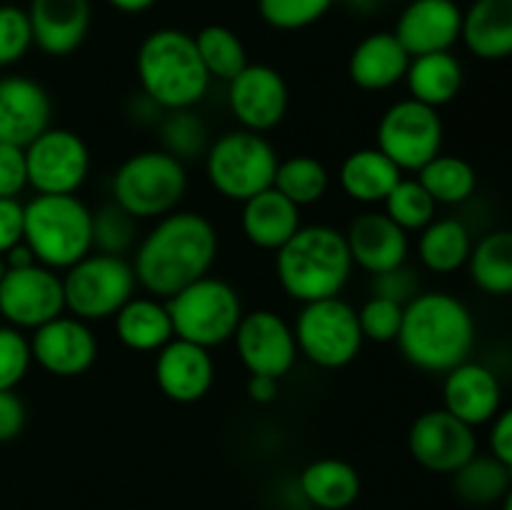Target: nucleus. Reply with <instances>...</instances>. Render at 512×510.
<instances>
[{
	"label": "nucleus",
	"instance_id": "nucleus-13",
	"mask_svg": "<svg viewBox=\"0 0 512 510\" xmlns=\"http://www.w3.org/2000/svg\"><path fill=\"white\" fill-rule=\"evenodd\" d=\"M65 313L63 278L58 270L35 263L8 268L0 280V315L18 330H35Z\"/></svg>",
	"mask_w": 512,
	"mask_h": 510
},
{
	"label": "nucleus",
	"instance_id": "nucleus-29",
	"mask_svg": "<svg viewBox=\"0 0 512 510\" xmlns=\"http://www.w3.org/2000/svg\"><path fill=\"white\" fill-rule=\"evenodd\" d=\"M463 65L450 50L443 53H428L410 58L408 73L403 83L408 85L410 98L430 108H443L453 103L463 88Z\"/></svg>",
	"mask_w": 512,
	"mask_h": 510
},
{
	"label": "nucleus",
	"instance_id": "nucleus-47",
	"mask_svg": "<svg viewBox=\"0 0 512 510\" xmlns=\"http://www.w3.org/2000/svg\"><path fill=\"white\" fill-rule=\"evenodd\" d=\"M28 410L15 390H0V443L18 438L25 428Z\"/></svg>",
	"mask_w": 512,
	"mask_h": 510
},
{
	"label": "nucleus",
	"instance_id": "nucleus-36",
	"mask_svg": "<svg viewBox=\"0 0 512 510\" xmlns=\"http://www.w3.org/2000/svg\"><path fill=\"white\" fill-rule=\"evenodd\" d=\"M193 38L210 80L215 78L230 83L248 65L243 40L235 30L225 28V25H205Z\"/></svg>",
	"mask_w": 512,
	"mask_h": 510
},
{
	"label": "nucleus",
	"instance_id": "nucleus-42",
	"mask_svg": "<svg viewBox=\"0 0 512 510\" xmlns=\"http://www.w3.org/2000/svg\"><path fill=\"white\" fill-rule=\"evenodd\" d=\"M33 353L30 338L13 325H0V390H15L28 375Z\"/></svg>",
	"mask_w": 512,
	"mask_h": 510
},
{
	"label": "nucleus",
	"instance_id": "nucleus-38",
	"mask_svg": "<svg viewBox=\"0 0 512 510\" xmlns=\"http://www.w3.org/2000/svg\"><path fill=\"white\" fill-rule=\"evenodd\" d=\"M160 143L165 153L185 163L208 153V125L193 108L165 110V118L160 120Z\"/></svg>",
	"mask_w": 512,
	"mask_h": 510
},
{
	"label": "nucleus",
	"instance_id": "nucleus-1",
	"mask_svg": "<svg viewBox=\"0 0 512 510\" xmlns=\"http://www.w3.org/2000/svg\"><path fill=\"white\" fill-rule=\"evenodd\" d=\"M218 258V230L195 210H173L155 220L133 255L135 280L148 295L173 298L195 280L210 275Z\"/></svg>",
	"mask_w": 512,
	"mask_h": 510
},
{
	"label": "nucleus",
	"instance_id": "nucleus-15",
	"mask_svg": "<svg viewBox=\"0 0 512 510\" xmlns=\"http://www.w3.org/2000/svg\"><path fill=\"white\" fill-rule=\"evenodd\" d=\"M233 340L240 363L250 375H268L280 380L298 360L293 325L275 310L258 308L243 313Z\"/></svg>",
	"mask_w": 512,
	"mask_h": 510
},
{
	"label": "nucleus",
	"instance_id": "nucleus-46",
	"mask_svg": "<svg viewBox=\"0 0 512 510\" xmlns=\"http://www.w3.org/2000/svg\"><path fill=\"white\" fill-rule=\"evenodd\" d=\"M25 205L18 198H0V255L23 243Z\"/></svg>",
	"mask_w": 512,
	"mask_h": 510
},
{
	"label": "nucleus",
	"instance_id": "nucleus-4",
	"mask_svg": "<svg viewBox=\"0 0 512 510\" xmlns=\"http://www.w3.org/2000/svg\"><path fill=\"white\" fill-rule=\"evenodd\" d=\"M140 90L160 110L195 108L210 88L195 38L178 28L153 30L135 53Z\"/></svg>",
	"mask_w": 512,
	"mask_h": 510
},
{
	"label": "nucleus",
	"instance_id": "nucleus-2",
	"mask_svg": "<svg viewBox=\"0 0 512 510\" xmlns=\"http://www.w3.org/2000/svg\"><path fill=\"white\" fill-rule=\"evenodd\" d=\"M400 355L423 373H448L470 360L475 320L468 305L443 290L418 293L403 310L398 333Z\"/></svg>",
	"mask_w": 512,
	"mask_h": 510
},
{
	"label": "nucleus",
	"instance_id": "nucleus-50",
	"mask_svg": "<svg viewBox=\"0 0 512 510\" xmlns=\"http://www.w3.org/2000/svg\"><path fill=\"white\" fill-rule=\"evenodd\" d=\"M3 260H5V268H28V265L38 263V260H35V255H33V250L25 245V240H23V243L13 245V248H10L8 253L3 255Z\"/></svg>",
	"mask_w": 512,
	"mask_h": 510
},
{
	"label": "nucleus",
	"instance_id": "nucleus-14",
	"mask_svg": "<svg viewBox=\"0 0 512 510\" xmlns=\"http://www.w3.org/2000/svg\"><path fill=\"white\" fill-rule=\"evenodd\" d=\"M408 450L420 468L453 475L478 453V435L445 408H433L420 413L410 425Z\"/></svg>",
	"mask_w": 512,
	"mask_h": 510
},
{
	"label": "nucleus",
	"instance_id": "nucleus-27",
	"mask_svg": "<svg viewBox=\"0 0 512 510\" xmlns=\"http://www.w3.org/2000/svg\"><path fill=\"white\" fill-rule=\"evenodd\" d=\"M460 40L480 60L512 55V0H475L463 13Z\"/></svg>",
	"mask_w": 512,
	"mask_h": 510
},
{
	"label": "nucleus",
	"instance_id": "nucleus-31",
	"mask_svg": "<svg viewBox=\"0 0 512 510\" xmlns=\"http://www.w3.org/2000/svg\"><path fill=\"white\" fill-rule=\"evenodd\" d=\"M473 238L463 220L435 218L418 235V258L430 273L448 275L468 265Z\"/></svg>",
	"mask_w": 512,
	"mask_h": 510
},
{
	"label": "nucleus",
	"instance_id": "nucleus-23",
	"mask_svg": "<svg viewBox=\"0 0 512 510\" xmlns=\"http://www.w3.org/2000/svg\"><path fill=\"white\" fill-rule=\"evenodd\" d=\"M33 45L50 58H65L83 45L90 30V0H30Z\"/></svg>",
	"mask_w": 512,
	"mask_h": 510
},
{
	"label": "nucleus",
	"instance_id": "nucleus-19",
	"mask_svg": "<svg viewBox=\"0 0 512 510\" xmlns=\"http://www.w3.org/2000/svg\"><path fill=\"white\" fill-rule=\"evenodd\" d=\"M53 100L28 75H0V143L28 148L50 128Z\"/></svg>",
	"mask_w": 512,
	"mask_h": 510
},
{
	"label": "nucleus",
	"instance_id": "nucleus-37",
	"mask_svg": "<svg viewBox=\"0 0 512 510\" xmlns=\"http://www.w3.org/2000/svg\"><path fill=\"white\" fill-rule=\"evenodd\" d=\"M435 210H438V203L430 198L423 183L418 178H405V175L383 200V213L405 233H420L423 228H428L435 220Z\"/></svg>",
	"mask_w": 512,
	"mask_h": 510
},
{
	"label": "nucleus",
	"instance_id": "nucleus-24",
	"mask_svg": "<svg viewBox=\"0 0 512 510\" xmlns=\"http://www.w3.org/2000/svg\"><path fill=\"white\" fill-rule=\"evenodd\" d=\"M410 53L400 45L395 33L378 30L360 40L348 58V78L368 93H380L403 83L408 73Z\"/></svg>",
	"mask_w": 512,
	"mask_h": 510
},
{
	"label": "nucleus",
	"instance_id": "nucleus-18",
	"mask_svg": "<svg viewBox=\"0 0 512 510\" xmlns=\"http://www.w3.org/2000/svg\"><path fill=\"white\" fill-rule=\"evenodd\" d=\"M155 385L168 400L190 405L210 393L215 380L213 355L203 345L173 338L155 355Z\"/></svg>",
	"mask_w": 512,
	"mask_h": 510
},
{
	"label": "nucleus",
	"instance_id": "nucleus-32",
	"mask_svg": "<svg viewBox=\"0 0 512 510\" xmlns=\"http://www.w3.org/2000/svg\"><path fill=\"white\" fill-rule=\"evenodd\" d=\"M473 283L488 295H512V230H493L473 245L468 258Z\"/></svg>",
	"mask_w": 512,
	"mask_h": 510
},
{
	"label": "nucleus",
	"instance_id": "nucleus-25",
	"mask_svg": "<svg viewBox=\"0 0 512 510\" xmlns=\"http://www.w3.org/2000/svg\"><path fill=\"white\" fill-rule=\"evenodd\" d=\"M300 208L290 203L283 193L275 188L263 190L243 203L240 213V228L245 240L260 250L278 253L290 238L300 230Z\"/></svg>",
	"mask_w": 512,
	"mask_h": 510
},
{
	"label": "nucleus",
	"instance_id": "nucleus-8",
	"mask_svg": "<svg viewBox=\"0 0 512 510\" xmlns=\"http://www.w3.org/2000/svg\"><path fill=\"white\" fill-rule=\"evenodd\" d=\"M165 303L173 320L175 338L190 340L208 350L233 340L245 313L238 290L215 275L195 280Z\"/></svg>",
	"mask_w": 512,
	"mask_h": 510
},
{
	"label": "nucleus",
	"instance_id": "nucleus-45",
	"mask_svg": "<svg viewBox=\"0 0 512 510\" xmlns=\"http://www.w3.org/2000/svg\"><path fill=\"white\" fill-rule=\"evenodd\" d=\"M28 188L25 148L0 143V198H18Z\"/></svg>",
	"mask_w": 512,
	"mask_h": 510
},
{
	"label": "nucleus",
	"instance_id": "nucleus-28",
	"mask_svg": "<svg viewBox=\"0 0 512 510\" xmlns=\"http://www.w3.org/2000/svg\"><path fill=\"white\" fill-rule=\"evenodd\" d=\"M403 173L398 165L380 153L378 148L353 150L348 158L340 163L338 183L340 190L348 195L353 203L378 205L390 195V190L400 183Z\"/></svg>",
	"mask_w": 512,
	"mask_h": 510
},
{
	"label": "nucleus",
	"instance_id": "nucleus-33",
	"mask_svg": "<svg viewBox=\"0 0 512 510\" xmlns=\"http://www.w3.org/2000/svg\"><path fill=\"white\" fill-rule=\"evenodd\" d=\"M512 488V473L493 453H475L453 473V493L468 505L500 503Z\"/></svg>",
	"mask_w": 512,
	"mask_h": 510
},
{
	"label": "nucleus",
	"instance_id": "nucleus-51",
	"mask_svg": "<svg viewBox=\"0 0 512 510\" xmlns=\"http://www.w3.org/2000/svg\"><path fill=\"white\" fill-rule=\"evenodd\" d=\"M105 3L113 5L115 10H120V13H145V10L153 8L158 0H105Z\"/></svg>",
	"mask_w": 512,
	"mask_h": 510
},
{
	"label": "nucleus",
	"instance_id": "nucleus-21",
	"mask_svg": "<svg viewBox=\"0 0 512 510\" xmlns=\"http://www.w3.org/2000/svg\"><path fill=\"white\" fill-rule=\"evenodd\" d=\"M345 243H348L353 265H358L368 275L408 263V233L395 225L383 210L380 213L365 210V213L355 215L345 230Z\"/></svg>",
	"mask_w": 512,
	"mask_h": 510
},
{
	"label": "nucleus",
	"instance_id": "nucleus-35",
	"mask_svg": "<svg viewBox=\"0 0 512 510\" xmlns=\"http://www.w3.org/2000/svg\"><path fill=\"white\" fill-rule=\"evenodd\" d=\"M273 188L298 208L320 203L330 188V173L313 155H293L278 163Z\"/></svg>",
	"mask_w": 512,
	"mask_h": 510
},
{
	"label": "nucleus",
	"instance_id": "nucleus-34",
	"mask_svg": "<svg viewBox=\"0 0 512 510\" xmlns=\"http://www.w3.org/2000/svg\"><path fill=\"white\" fill-rule=\"evenodd\" d=\"M415 178L423 183L430 198L438 205H460L475 193L478 175L475 168L460 155H435L428 165L418 170Z\"/></svg>",
	"mask_w": 512,
	"mask_h": 510
},
{
	"label": "nucleus",
	"instance_id": "nucleus-20",
	"mask_svg": "<svg viewBox=\"0 0 512 510\" xmlns=\"http://www.w3.org/2000/svg\"><path fill=\"white\" fill-rule=\"evenodd\" d=\"M463 10L455 0H410L395 23V38L410 58L443 53L460 40Z\"/></svg>",
	"mask_w": 512,
	"mask_h": 510
},
{
	"label": "nucleus",
	"instance_id": "nucleus-41",
	"mask_svg": "<svg viewBox=\"0 0 512 510\" xmlns=\"http://www.w3.org/2000/svg\"><path fill=\"white\" fill-rule=\"evenodd\" d=\"M403 310L405 305L393 303L388 298H378L370 295L363 305L358 308V323L363 340L370 343H395L403 325Z\"/></svg>",
	"mask_w": 512,
	"mask_h": 510
},
{
	"label": "nucleus",
	"instance_id": "nucleus-43",
	"mask_svg": "<svg viewBox=\"0 0 512 510\" xmlns=\"http://www.w3.org/2000/svg\"><path fill=\"white\" fill-rule=\"evenodd\" d=\"M33 48V28L28 10L18 5H0V68L18 63Z\"/></svg>",
	"mask_w": 512,
	"mask_h": 510
},
{
	"label": "nucleus",
	"instance_id": "nucleus-9",
	"mask_svg": "<svg viewBox=\"0 0 512 510\" xmlns=\"http://www.w3.org/2000/svg\"><path fill=\"white\" fill-rule=\"evenodd\" d=\"M133 263L123 255L88 253L63 275L65 310L85 323L108 320L135 295Z\"/></svg>",
	"mask_w": 512,
	"mask_h": 510
},
{
	"label": "nucleus",
	"instance_id": "nucleus-52",
	"mask_svg": "<svg viewBox=\"0 0 512 510\" xmlns=\"http://www.w3.org/2000/svg\"><path fill=\"white\" fill-rule=\"evenodd\" d=\"M503 510H512V488H510V493L503 498Z\"/></svg>",
	"mask_w": 512,
	"mask_h": 510
},
{
	"label": "nucleus",
	"instance_id": "nucleus-6",
	"mask_svg": "<svg viewBox=\"0 0 512 510\" xmlns=\"http://www.w3.org/2000/svg\"><path fill=\"white\" fill-rule=\"evenodd\" d=\"M188 190L185 163L158 150H140L125 158L110 180L113 203L135 220H158L178 210Z\"/></svg>",
	"mask_w": 512,
	"mask_h": 510
},
{
	"label": "nucleus",
	"instance_id": "nucleus-40",
	"mask_svg": "<svg viewBox=\"0 0 512 510\" xmlns=\"http://www.w3.org/2000/svg\"><path fill=\"white\" fill-rule=\"evenodd\" d=\"M335 0H258V13L275 30H303L318 23Z\"/></svg>",
	"mask_w": 512,
	"mask_h": 510
},
{
	"label": "nucleus",
	"instance_id": "nucleus-12",
	"mask_svg": "<svg viewBox=\"0 0 512 510\" xmlns=\"http://www.w3.org/2000/svg\"><path fill=\"white\" fill-rule=\"evenodd\" d=\"M28 185L38 195H75L90 173V148L75 130L53 128L25 148Z\"/></svg>",
	"mask_w": 512,
	"mask_h": 510
},
{
	"label": "nucleus",
	"instance_id": "nucleus-3",
	"mask_svg": "<svg viewBox=\"0 0 512 510\" xmlns=\"http://www.w3.org/2000/svg\"><path fill=\"white\" fill-rule=\"evenodd\" d=\"M353 268L345 233L323 223L300 225L298 233L275 253L280 288L300 305L343 293Z\"/></svg>",
	"mask_w": 512,
	"mask_h": 510
},
{
	"label": "nucleus",
	"instance_id": "nucleus-17",
	"mask_svg": "<svg viewBox=\"0 0 512 510\" xmlns=\"http://www.w3.org/2000/svg\"><path fill=\"white\" fill-rule=\"evenodd\" d=\"M30 353L45 373L55 378H78L98 360V338L85 320L58 315L30 335Z\"/></svg>",
	"mask_w": 512,
	"mask_h": 510
},
{
	"label": "nucleus",
	"instance_id": "nucleus-48",
	"mask_svg": "<svg viewBox=\"0 0 512 510\" xmlns=\"http://www.w3.org/2000/svg\"><path fill=\"white\" fill-rule=\"evenodd\" d=\"M490 453L505 463L512 473V405L500 410L493 418V428H490Z\"/></svg>",
	"mask_w": 512,
	"mask_h": 510
},
{
	"label": "nucleus",
	"instance_id": "nucleus-22",
	"mask_svg": "<svg viewBox=\"0 0 512 510\" xmlns=\"http://www.w3.org/2000/svg\"><path fill=\"white\" fill-rule=\"evenodd\" d=\"M500 403H503V388L498 375L488 365L465 360L445 373L443 408L470 428L490 423L500 413Z\"/></svg>",
	"mask_w": 512,
	"mask_h": 510
},
{
	"label": "nucleus",
	"instance_id": "nucleus-44",
	"mask_svg": "<svg viewBox=\"0 0 512 510\" xmlns=\"http://www.w3.org/2000/svg\"><path fill=\"white\" fill-rule=\"evenodd\" d=\"M370 290L378 298H388L393 303L408 305L420 293V278L408 263H403L398 268L370 275Z\"/></svg>",
	"mask_w": 512,
	"mask_h": 510
},
{
	"label": "nucleus",
	"instance_id": "nucleus-49",
	"mask_svg": "<svg viewBox=\"0 0 512 510\" xmlns=\"http://www.w3.org/2000/svg\"><path fill=\"white\" fill-rule=\"evenodd\" d=\"M280 380L268 378V375H250L248 378V398L258 405H268L278 398Z\"/></svg>",
	"mask_w": 512,
	"mask_h": 510
},
{
	"label": "nucleus",
	"instance_id": "nucleus-16",
	"mask_svg": "<svg viewBox=\"0 0 512 510\" xmlns=\"http://www.w3.org/2000/svg\"><path fill=\"white\" fill-rule=\"evenodd\" d=\"M228 105L240 128L265 135L288 115V83L280 70L265 63H248L228 83Z\"/></svg>",
	"mask_w": 512,
	"mask_h": 510
},
{
	"label": "nucleus",
	"instance_id": "nucleus-39",
	"mask_svg": "<svg viewBox=\"0 0 512 510\" xmlns=\"http://www.w3.org/2000/svg\"><path fill=\"white\" fill-rule=\"evenodd\" d=\"M138 220L113 200L93 210V250L105 255H128L138 245Z\"/></svg>",
	"mask_w": 512,
	"mask_h": 510
},
{
	"label": "nucleus",
	"instance_id": "nucleus-30",
	"mask_svg": "<svg viewBox=\"0 0 512 510\" xmlns=\"http://www.w3.org/2000/svg\"><path fill=\"white\" fill-rule=\"evenodd\" d=\"M305 500L320 510H345L360 498V475L348 460L320 458L300 473Z\"/></svg>",
	"mask_w": 512,
	"mask_h": 510
},
{
	"label": "nucleus",
	"instance_id": "nucleus-7",
	"mask_svg": "<svg viewBox=\"0 0 512 510\" xmlns=\"http://www.w3.org/2000/svg\"><path fill=\"white\" fill-rule=\"evenodd\" d=\"M278 163V150L263 133L238 128L210 143L205 153V175L215 193L233 203H245L273 188Z\"/></svg>",
	"mask_w": 512,
	"mask_h": 510
},
{
	"label": "nucleus",
	"instance_id": "nucleus-5",
	"mask_svg": "<svg viewBox=\"0 0 512 510\" xmlns=\"http://www.w3.org/2000/svg\"><path fill=\"white\" fill-rule=\"evenodd\" d=\"M23 240L50 270H68L93 253V210L78 195H35L25 203Z\"/></svg>",
	"mask_w": 512,
	"mask_h": 510
},
{
	"label": "nucleus",
	"instance_id": "nucleus-53",
	"mask_svg": "<svg viewBox=\"0 0 512 510\" xmlns=\"http://www.w3.org/2000/svg\"><path fill=\"white\" fill-rule=\"evenodd\" d=\"M5 270H8V268H5V260H3V255H0V280H3Z\"/></svg>",
	"mask_w": 512,
	"mask_h": 510
},
{
	"label": "nucleus",
	"instance_id": "nucleus-11",
	"mask_svg": "<svg viewBox=\"0 0 512 510\" xmlns=\"http://www.w3.org/2000/svg\"><path fill=\"white\" fill-rule=\"evenodd\" d=\"M443 118L438 108L403 98L380 115L375 148L388 155L400 173H418L435 155L443 153Z\"/></svg>",
	"mask_w": 512,
	"mask_h": 510
},
{
	"label": "nucleus",
	"instance_id": "nucleus-26",
	"mask_svg": "<svg viewBox=\"0 0 512 510\" xmlns=\"http://www.w3.org/2000/svg\"><path fill=\"white\" fill-rule=\"evenodd\" d=\"M113 320L118 340L135 353H158L175 338L168 303L155 295H133Z\"/></svg>",
	"mask_w": 512,
	"mask_h": 510
},
{
	"label": "nucleus",
	"instance_id": "nucleus-10",
	"mask_svg": "<svg viewBox=\"0 0 512 510\" xmlns=\"http://www.w3.org/2000/svg\"><path fill=\"white\" fill-rule=\"evenodd\" d=\"M293 333L298 355L323 370H340L350 365L365 343L358 310L340 295L303 303Z\"/></svg>",
	"mask_w": 512,
	"mask_h": 510
}]
</instances>
